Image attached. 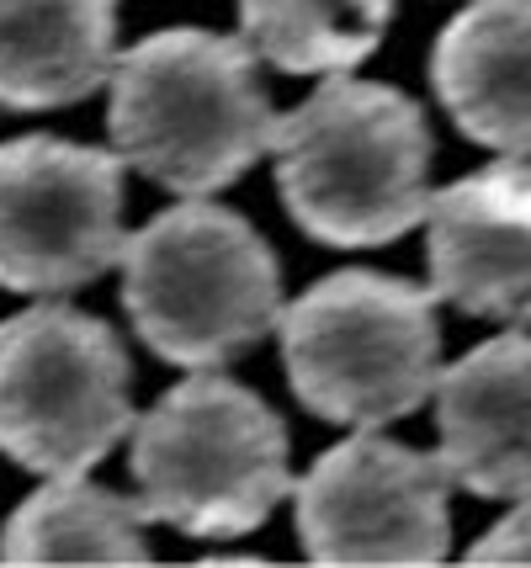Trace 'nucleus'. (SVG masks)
<instances>
[{
	"label": "nucleus",
	"mask_w": 531,
	"mask_h": 568,
	"mask_svg": "<svg viewBox=\"0 0 531 568\" xmlns=\"http://www.w3.org/2000/svg\"><path fill=\"white\" fill-rule=\"evenodd\" d=\"M106 85L112 149L181 197H207L239 181L272 149L277 112L245 38L203 27L154 32L118 53Z\"/></svg>",
	"instance_id": "1"
},
{
	"label": "nucleus",
	"mask_w": 531,
	"mask_h": 568,
	"mask_svg": "<svg viewBox=\"0 0 531 568\" xmlns=\"http://www.w3.org/2000/svg\"><path fill=\"white\" fill-rule=\"evenodd\" d=\"M277 192L304 234L335 250H367L409 234L426 219L430 128L399 85L329 74L277 118Z\"/></svg>",
	"instance_id": "2"
},
{
	"label": "nucleus",
	"mask_w": 531,
	"mask_h": 568,
	"mask_svg": "<svg viewBox=\"0 0 531 568\" xmlns=\"http://www.w3.org/2000/svg\"><path fill=\"white\" fill-rule=\"evenodd\" d=\"M123 303L160 362L218 367L277 329L282 272L255 223L192 197L127 234Z\"/></svg>",
	"instance_id": "3"
},
{
	"label": "nucleus",
	"mask_w": 531,
	"mask_h": 568,
	"mask_svg": "<svg viewBox=\"0 0 531 568\" xmlns=\"http://www.w3.org/2000/svg\"><path fill=\"white\" fill-rule=\"evenodd\" d=\"M133 478L150 520L228 542L293 495V442L261 394L197 367L133 420Z\"/></svg>",
	"instance_id": "4"
},
{
	"label": "nucleus",
	"mask_w": 531,
	"mask_h": 568,
	"mask_svg": "<svg viewBox=\"0 0 531 568\" xmlns=\"http://www.w3.org/2000/svg\"><path fill=\"white\" fill-rule=\"evenodd\" d=\"M293 394L319 420L382 430L415 415L441 377L436 293L382 272H329L277 320Z\"/></svg>",
	"instance_id": "5"
},
{
	"label": "nucleus",
	"mask_w": 531,
	"mask_h": 568,
	"mask_svg": "<svg viewBox=\"0 0 531 568\" xmlns=\"http://www.w3.org/2000/svg\"><path fill=\"white\" fill-rule=\"evenodd\" d=\"M133 430V367L118 329L70 303L0 324V452L43 478H80Z\"/></svg>",
	"instance_id": "6"
},
{
	"label": "nucleus",
	"mask_w": 531,
	"mask_h": 568,
	"mask_svg": "<svg viewBox=\"0 0 531 568\" xmlns=\"http://www.w3.org/2000/svg\"><path fill=\"white\" fill-rule=\"evenodd\" d=\"M123 154L70 139L0 144V287L59 297L123 261Z\"/></svg>",
	"instance_id": "7"
},
{
	"label": "nucleus",
	"mask_w": 531,
	"mask_h": 568,
	"mask_svg": "<svg viewBox=\"0 0 531 568\" xmlns=\"http://www.w3.org/2000/svg\"><path fill=\"white\" fill-rule=\"evenodd\" d=\"M298 537L314 564H441L452 547L441 452L356 430L293 484Z\"/></svg>",
	"instance_id": "8"
},
{
	"label": "nucleus",
	"mask_w": 531,
	"mask_h": 568,
	"mask_svg": "<svg viewBox=\"0 0 531 568\" xmlns=\"http://www.w3.org/2000/svg\"><path fill=\"white\" fill-rule=\"evenodd\" d=\"M430 293L473 320L531 324V165L500 160L430 192Z\"/></svg>",
	"instance_id": "9"
},
{
	"label": "nucleus",
	"mask_w": 531,
	"mask_h": 568,
	"mask_svg": "<svg viewBox=\"0 0 531 568\" xmlns=\"http://www.w3.org/2000/svg\"><path fill=\"white\" fill-rule=\"evenodd\" d=\"M441 463L468 495L531 499V335L473 346L436 377Z\"/></svg>",
	"instance_id": "10"
},
{
	"label": "nucleus",
	"mask_w": 531,
	"mask_h": 568,
	"mask_svg": "<svg viewBox=\"0 0 531 568\" xmlns=\"http://www.w3.org/2000/svg\"><path fill=\"white\" fill-rule=\"evenodd\" d=\"M430 85L473 144L531 154V0H479L441 27Z\"/></svg>",
	"instance_id": "11"
},
{
	"label": "nucleus",
	"mask_w": 531,
	"mask_h": 568,
	"mask_svg": "<svg viewBox=\"0 0 531 568\" xmlns=\"http://www.w3.org/2000/svg\"><path fill=\"white\" fill-rule=\"evenodd\" d=\"M118 64V0H0V106L49 112L102 91Z\"/></svg>",
	"instance_id": "12"
},
{
	"label": "nucleus",
	"mask_w": 531,
	"mask_h": 568,
	"mask_svg": "<svg viewBox=\"0 0 531 568\" xmlns=\"http://www.w3.org/2000/svg\"><path fill=\"white\" fill-rule=\"evenodd\" d=\"M144 505L139 499L85 484L49 478L0 531L6 564H150L144 542Z\"/></svg>",
	"instance_id": "13"
},
{
	"label": "nucleus",
	"mask_w": 531,
	"mask_h": 568,
	"mask_svg": "<svg viewBox=\"0 0 531 568\" xmlns=\"http://www.w3.org/2000/svg\"><path fill=\"white\" fill-rule=\"evenodd\" d=\"M394 0H239V38L282 74H346L382 43Z\"/></svg>",
	"instance_id": "14"
},
{
	"label": "nucleus",
	"mask_w": 531,
	"mask_h": 568,
	"mask_svg": "<svg viewBox=\"0 0 531 568\" xmlns=\"http://www.w3.org/2000/svg\"><path fill=\"white\" fill-rule=\"evenodd\" d=\"M468 564H531V505L510 510L500 526H489L468 547Z\"/></svg>",
	"instance_id": "15"
}]
</instances>
